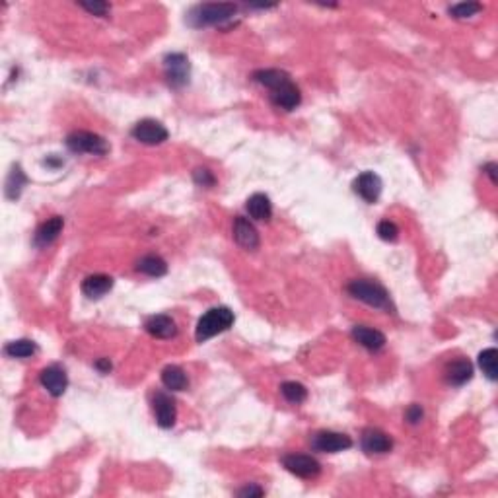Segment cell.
Instances as JSON below:
<instances>
[{
	"label": "cell",
	"instance_id": "1",
	"mask_svg": "<svg viewBox=\"0 0 498 498\" xmlns=\"http://www.w3.org/2000/svg\"><path fill=\"white\" fill-rule=\"evenodd\" d=\"M253 80L261 86H265L271 91V101L283 111H292L300 106L302 94L298 86L292 82V78L284 70L279 68H263L253 72Z\"/></svg>",
	"mask_w": 498,
	"mask_h": 498
},
{
	"label": "cell",
	"instance_id": "2",
	"mask_svg": "<svg viewBox=\"0 0 498 498\" xmlns=\"http://www.w3.org/2000/svg\"><path fill=\"white\" fill-rule=\"evenodd\" d=\"M236 321V316L230 307L218 306L210 307L205 316H200L199 324H197V331H195V339L197 343H205V340L212 339L218 333L228 331Z\"/></svg>",
	"mask_w": 498,
	"mask_h": 498
},
{
	"label": "cell",
	"instance_id": "3",
	"mask_svg": "<svg viewBox=\"0 0 498 498\" xmlns=\"http://www.w3.org/2000/svg\"><path fill=\"white\" fill-rule=\"evenodd\" d=\"M238 12V6L232 2H208L199 4L189 12L187 22L193 27H207V25H218L222 22L232 20L234 14Z\"/></svg>",
	"mask_w": 498,
	"mask_h": 498
},
{
	"label": "cell",
	"instance_id": "4",
	"mask_svg": "<svg viewBox=\"0 0 498 498\" xmlns=\"http://www.w3.org/2000/svg\"><path fill=\"white\" fill-rule=\"evenodd\" d=\"M347 292L352 298L360 300V302H364L368 306L378 307V309H391V300L388 290L383 288L382 284L374 283V281L355 279L347 286Z\"/></svg>",
	"mask_w": 498,
	"mask_h": 498
},
{
	"label": "cell",
	"instance_id": "5",
	"mask_svg": "<svg viewBox=\"0 0 498 498\" xmlns=\"http://www.w3.org/2000/svg\"><path fill=\"white\" fill-rule=\"evenodd\" d=\"M67 146L75 154H94V156H106L109 152L108 141L100 134L90 131H75L67 136Z\"/></svg>",
	"mask_w": 498,
	"mask_h": 498
},
{
	"label": "cell",
	"instance_id": "6",
	"mask_svg": "<svg viewBox=\"0 0 498 498\" xmlns=\"http://www.w3.org/2000/svg\"><path fill=\"white\" fill-rule=\"evenodd\" d=\"M309 444H312V449L321 452V454H337V452H345V449L352 448V438L343 434V432L321 430L312 436Z\"/></svg>",
	"mask_w": 498,
	"mask_h": 498
},
{
	"label": "cell",
	"instance_id": "7",
	"mask_svg": "<svg viewBox=\"0 0 498 498\" xmlns=\"http://www.w3.org/2000/svg\"><path fill=\"white\" fill-rule=\"evenodd\" d=\"M134 141L142 142V144H148V146H156V144H162V142L167 141V129L164 124L156 121V119H142L139 123L134 124L133 131Z\"/></svg>",
	"mask_w": 498,
	"mask_h": 498
},
{
	"label": "cell",
	"instance_id": "8",
	"mask_svg": "<svg viewBox=\"0 0 498 498\" xmlns=\"http://www.w3.org/2000/svg\"><path fill=\"white\" fill-rule=\"evenodd\" d=\"M164 68H166V78L170 86L174 88H183L185 84L189 82V75H191V65L189 58L185 57L183 53H172L164 58Z\"/></svg>",
	"mask_w": 498,
	"mask_h": 498
},
{
	"label": "cell",
	"instance_id": "9",
	"mask_svg": "<svg viewBox=\"0 0 498 498\" xmlns=\"http://www.w3.org/2000/svg\"><path fill=\"white\" fill-rule=\"evenodd\" d=\"M283 465L286 467V471H290L300 479H316L321 471V465L316 457L306 456V454H286L283 457Z\"/></svg>",
	"mask_w": 498,
	"mask_h": 498
},
{
	"label": "cell",
	"instance_id": "10",
	"mask_svg": "<svg viewBox=\"0 0 498 498\" xmlns=\"http://www.w3.org/2000/svg\"><path fill=\"white\" fill-rule=\"evenodd\" d=\"M152 411L160 428H172L175 424V419H177L175 401L166 391H156L152 395Z\"/></svg>",
	"mask_w": 498,
	"mask_h": 498
},
{
	"label": "cell",
	"instance_id": "11",
	"mask_svg": "<svg viewBox=\"0 0 498 498\" xmlns=\"http://www.w3.org/2000/svg\"><path fill=\"white\" fill-rule=\"evenodd\" d=\"M360 446L368 456H382L393 448V440L390 434H385L380 428H366L360 438Z\"/></svg>",
	"mask_w": 498,
	"mask_h": 498
},
{
	"label": "cell",
	"instance_id": "12",
	"mask_svg": "<svg viewBox=\"0 0 498 498\" xmlns=\"http://www.w3.org/2000/svg\"><path fill=\"white\" fill-rule=\"evenodd\" d=\"M383 183L380 179V175L374 174V172H362L358 175L355 183H352V189L357 193L360 199H364L366 203H376L382 195Z\"/></svg>",
	"mask_w": 498,
	"mask_h": 498
},
{
	"label": "cell",
	"instance_id": "13",
	"mask_svg": "<svg viewBox=\"0 0 498 498\" xmlns=\"http://www.w3.org/2000/svg\"><path fill=\"white\" fill-rule=\"evenodd\" d=\"M39 382L53 397H60L68 388V376L60 366L53 364L43 368L42 374H39Z\"/></svg>",
	"mask_w": 498,
	"mask_h": 498
},
{
	"label": "cell",
	"instance_id": "14",
	"mask_svg": "<svg viewBox=\"0 0 498 498\" xmlns=\"http://www.w3.org/2000/svg\"><path fill=\"white\" fill-rule=\"evenodd\" d=\"M234 240L238 241V245H241L243 249H249V251L259 248L257 230L243 216H236V220H234Z\"/></svg>",
	"mask_w": 498,
	"mask_h": 498
},
{
	"label": "cell",
	"instance_id": "15",
	"mask_svg": "<svg viewBox=\"0 0 498 498\" xmlns=\"http://www.w3.org/2000/svg\"><path fill=\"white\" fill-rule=\"evenodd\" d=\"M63 226H65V220H63L60 216H53L47 222H43V224L35 230V248H47V245H51V243L58 238V234L63 232Z\"/></svg>",
	"mask_w": 498,
	"mask_h": 498
},
{
	"label": "cell",
	"instance_id": "16",
	"mask_svg": "<svg viewBox=\"0 0 498 498\" xmlns=\"http://www.w3.org/2000/svg\"><path fill=\"white\" fill-rule=\"evenodd\" d=\"M352 339L357 340L360 347L368 350H380L385 347V335L378 329L366 327V325H357L352 327Z\"/></svg>",
	"mask_w": 498,
	"mask_h": 498
},
{
	"label": "cell",
	"instance_id": "17",
	"mask_svg": "<svg viewBox=\"0 0 498 498\" xmlns=\"http://www.w3.org/2000/svg\"><path fill=\"white\" fill-rule=\"evenodd\" d=\"M144 327H146V331H148L152 337H156V339H172V337L177 335V325H175V321L170 316H164V314L148 317Z\"/></svg>",
	"mask_w": 498,
	"mask_h": 498
},
{
	"label": "cell",
	"instance_id": "18",
	"mask_svg": "<svg viewBox=\"0 0 498 498\" xmlns=\"http://www.w3.org/2000/svg\"><path fill=\"white\" fill-rule=\"evenodd\" d=\"M111 288H113V279L109 274H90L82 283V292L91 300L106 296Z\"/></svg>",
	"mask_w": 498,
	"mask_h": 498
},
{
	"label": "cell",
	"instance_id": "19",
	"mask_svg": "<svg viewBox=\"0 0 498 498\" xmlns=\"http://www.w3.org/2000/svg\"><path fill=\"white\" fill-rule=\"evenodd\" d=\"M245 208H248L249 216L253 218V220H271V216H273V205H271V199L267 197V195H263V193H255V195H251L248 199V205H245Z\"/></svg>",
	"mask_w": 498,
	"mask_h": 498
},
{
	"label": "cell",
	"instance_id": "20",
	"mask_svg": "<svg viewBox=\"0 0 498 498\" xmlns=\"http://www.w3.org/2000/svg\"><path fill=\"white\" fill-rule=\"evenodd\" d=\"M473 378V364L467 358H459L456 362H452L446 370V380L452 385H464Z\"/></svg>",
	"mask_w": 498,
	"mask_h": 498
},
{
	"label": "cell",
	"instance_id": "21",
	"mask_svg": "<svg viewBox=\"0 0 498 498\" xmlns=\"http://www.w3.org/2000/svg\"><path fill=\"white\" fill-rule=\"evenodd\" d=\"M162 383L170 391H183L187 390L189 380H187V374L183 372L179 366L170 364L162 370Z\"/></svg>",
	"mask_w": 498,
	"mask_h": 498
},
{
	"label": "cell",
	"instance_id": "22",
	"mask_svg": "<svg viewBox=\"0 0 498 498\" xmlns=\"http://www.w3.org/2000/svg\"><path fill=\"white\" fill-rule=\"evenodd\" d=\"M136 271L148 276H164L167 273V263L160 255H144L136 263Z\"/></svg>",
	"mask_w": 498,
	"mask_h": 498
},
{
	"label": "cell",
	"instance_id": "23",
	"mask_svg": "<svg viewBox=\"0 0 498 498\" xmlns=\"http://www.w3.org/2000/svg\"><path fill=\"white\" fill-rule=\"evenodd\" d=\"M6 355L12 358H30L37 352V345L30 339H18L6 345Z\"/></svg>",
	"mask_w": 498,
	"mask_h": 498
},
{
	"label": "cell",
	"instance_id": "24",
	"mask_svg": "<svg viewBox=\"0 0 498 498\" xmlns=\"http://www.w3.org/2000/svg\"><path fill=\"white\" fill-rule=\"evenodd\" d=\"M25 183H27V177H25V174L22 172V167H12V172H10L8 175V181H6V197H8V199H18L22 189H24Z\"/></svg>",
	"mask_w": 498,
	"mask_h": 498
},
{
	"label": "cell",
	"instance_id": "25",
	"mask_svg": "<svg viewBox=\"0 0 498 498\" xmlns=\"http://www.w3.org/2000/svg\"><path fill=\"white\" fill-rule=\"evenodd\" d=\"M497 360H498L497 349H487V350H483L481 355H479V366H481L483 374L489 378L490 382H494V380L498 378Z\"/></svg>",
	"mask_w": 498,
	"mask_h": 498
},
{
	"label": "cell",
	"instance_id": "26",
	"mask_svg": "<svg viewBox=\"0 0 498 498\" xmlns=\"http://www.w3.org/2000/svg\"><path fill=\"white\" fill-rule=\"evenodd\" d=\"M281 393H283V397L286 399L288 403H292V405H300V403H304L307 397V390L300 382H284L283 385H281Z\"/></svg>",
	"mask_w": 498,
	"mask_h": 498
},
{
	"label": "cell",
	"instance_id": "27",
	"mask_svg": "<svg viewBox=\"0 0 498 498\" xmlns=\"http://www.w3.org/2000/svg\"><path fill=\"white\" fill-rule=\"evenodd\" d=\"M483 10V6L479 2H461V4H454L449 6V14L457 20H465V18H471L475 14H479Z\"/></svg>",
	"mask_w": 498,
	"mask_h": 498
},
{
	"label": "cell",
	"instance_id": "28",
	"mask_svg": "<svg viewBox=\"0 0 498 498\" xmlns=\"http://www.w3.org/2000/svg\"><path fill=\"white\" fill-rule=\"evenodd\" d=\"M378 236H380L383 241H395L399 238V228L395 226V222H391V220H382V222L378 224Z\"/></svg>",
	"mask_w": 498,
	"mask_h": 498
},
{
	"label": "cell",
	"instance_id": "29",
	"mask_svg": "<svg viewBox=\"0 0 498 498\" xmlns=\"http://www.w3.org/2000/svg\"><path fill=\"white\" fill-rule=\"evenodd\" d=\"M193 179H195V183H197L199 187H212L216 183V177L207 167H197V170L193 172Z\"/></svg>",
	"mask_w": 498,
	"mask_h": 498
},
{
	"label": "cell",
	"instance_id": "30",
	"mask_svg": "<svg viewBox=\"0 0 498 498\" xmlns=\"http://www.w3.org/2000/svg\"><path fill=\"white\" fill-rule=\"evenodd\" d=\"M80 6L84 10H88L94 16H106L109 10L108 2H100V0H94V2H80Z\"/></svg>",
	"mask_w": 498,
	"mask_h": 498
},
{
	"label": "cell",
	"instance_id": "31",
	"mask_svg": "<svg viewBox=\"0 0 498 498\" xmlns=\"http://www.w3.org/2000/svg\"><path fill=\"white\" fill-rule=\"evenodd\" d=\"M423 407L421 405H411V407L407 409V421L411 424H419L421 421H423Z\"/></svg>",
	"mask_w": 498,
	"mask_h": 498
},
{
	"label": "cell",
	"instance_id": "32",
	"mask_svg": "<svg viewBox=\"0 0 498 498\" xmlns=\"http://www.w3.org/2000/svg\"><path fill=\"white\" fill-rule=\"evenodd\" d=\"M263 492H265V490L259 489V487H253V485H251V487H245V489H241L240 492H238V494H240V497H263Z\"/></svg>",
	"mask_w": 498,
	"mask_h": 498
},
{
	"label": "cell",
	"instance_id": "33",
	"mask_svg": "<svg viewBox=\"0 0 498 498\" xmlns=\"http://www.w3.org/2000/svg\"><path fill=\"white\" fill-rule=\"evenodd\" d=\"M487 174L490 175V181L492 183H497V177H494V172H497V164H487Z\"/></svg>",
	"mask_w": 498,
	"mask_h": 498
},
{
	"label": "cell",
	"instance_id": "34",
	"mask_svg": "<svg viewBox=\"0 0 498 498\" xmlns=\"http://www.w3.org/2000/svg\"><path fill=\"white\" fill-rule=\"evenodd\" d=\"M96 368H100L101 372L106 374V372H109V370H111V364H109L108 360H100V362H96Z\"/></svg>",
	"mask_w": 498,
	"mask_h": 498
}]
</instances>
